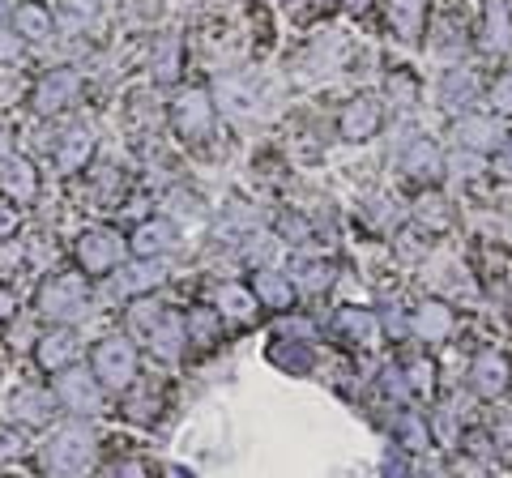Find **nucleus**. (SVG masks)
Here are the masks:
<instances>
[{
	"label": "nucleus",
	"mask_w": 512,
	"mask_h": 478,
	"mask_svg": "<svg viewBox=\"0 0 512 478\" xmlns=\"http://www.w3.org/2000/svg\"><path fill=\"white\" fill-rule=\"evenodd\" d=\"M171 120H175V133H180L184 141H201L205 133H210L214 124V103L205 90H184L180 99L171 103Z\"/></svg>",
	"instance_id": "obj_5"
},
{
	"label": "nucleus",
	"mask_w": 512,
	"mask_h": 478,
	"mask_svg": "<svg viewBox=\"0 0 512 478\" xmlns=\"http://www.w3.org/2000/svg\"><path fill=\"white\" fill-rule=\"evenodd\" d=\"M500 444H504V449H512V410L504 414V423H500Z\"/></svg>",
	"instance_id": "obj_42"
},
{
	"label": "nucleus",
	"mask_w": 512,
	"mask_h": 478,
	"mask_svg": "<svg viewBox=\"0 0 512 478\" xmlns=\"http://www.w3.org/2000/svg\"><path fill=\"white\" fill-rule=\"evenodd\" d=\"M474 90H478V82H474L470 69H448L444 82H440V103L448 111H457V107H466L474 99Z\"/></svg>",
	"instance_id": "obj_24"
},
{
	"label": "nucleus",
	"mask_w": 512,
	"mask_h": 478,
	"mask_svg": "<svg viewBox=\"0 0 512 478\" xmlns=\"http://www.w3.org/2000/svg\"><path fill=\"white\" fill-rule=\"evenodd\" d=\"M158 316H163V308H158V304H146V299H141V304L128 312V321H133L137 333H150V325L158 321Z\"/></svg>",
	"instance_id": "obj_37"
},
{
	"label": "nucleus",
	"mask_w": 512,
	"mask_h": 478,
	"mask_svg": "<svg viewBox=\"0 0 512 478\" xmlns=\"http://www.w3.org/2000/svg\"><path fill=\"white\" fill-rule=\"evenodd\" d=\"M0 188L18 201V205H26V201H35L39 197V175H35V167L26 163V158H5L0 163Z\"/></svg>",
	"instance_id": "obj_9"
},
{
	"label": "nucleus",
	"mask_w": 512,
	"mask_h": 478,
	"mask_svg": "<svg viewBox=\"0 0 512 478\" xmlns=\"http://www.w3.org/2000/svg\"><path fill=\"white\" fill-rule=\"evenodd\" d=\"M367 5H372V0H346V9H355V13H363Z\"/></svg>",
	"instance_id": "obj_45"
},
{
	"label": "nucleus",
	"mask_w": 512,
	"mask_h": 478,
	"mask_svg": "<svg viewBox=\"0 0 512 478\" xmlns=\"http://www.w3.org/2000/svg\"><path fill=\"white\" fill-rule=\"evenodd\" d=\"M26 453V432L18 427H0V461H13Z\"/></svg>",
	"instance_id": "obj_35"
},
{
	"label": "nucleus",
	"mask_w": 512,
	"mask_h": 478,
	"mask_svg": "<svg viewBox=\"0 0 512 478\" xmlns=\"http://www.w3.org/2000/svg\"><path fill=\"white\" fill-rule=\"evenodd\" d=\"M5 158H9V133L0 129V163H5Z\"/></svg>",
	"instance_id": "obj_44"
},
{
	"label": "nucleus",
	"mask_w": 512,
	"mask_h": 478,
	"mask_svg": "<svg viewBox=\"0 0 512 478\" xmlns=\"http://www.w3.org/2000/svg\"><path fill=\"white\" fill-rule=\"evenodd\" d=\"M77 90H82V77H77L73 69H52L35 86V99L30 103H35L39 116H52V111H64L69 103H77Z\"/></svg>",
	"instance_id": "obj_7"
},
{
	"label": "nucleus",
	"mask_w": 512,
	"mask_h": 478,
	"mask_svg": "<svg viewBox=\"0 0 512 478\" xmlns=\"http://www.w3.org/2000/svg\"><path fill=\"white\" fill-rule=\"evenodd\" d=\"M94 18H99V5H94V0H64V9H60V26L69 30V35H82Z\"/></svg>",
	"instance_id": "obj_28"
},
{
	"label": "nucleus",
	"mask_w": 512,
	"mask_h": 478,
	"mask_svg": "<svg viewBox=\"0 0 512 478\" xmlns=\"http://www.w3.org/2000/svg\"><path fill=\"white\" fill-rule=\"evenodd\" d=\"M13 231H18V210H13V205H0V239H9Z\"/></svg>",
	"instance_id": "obj_39"
},
{
	"label": "nucleus",
	"mask_w": 512,
	"mask_h": 478,
	"mask_svg": "<svg viewBox=\"0 0 512 478\" xmlns=\"http://www.w3.org/2000/svg\"><path fill=\"white\" fill-rule=\"evenodd\" d=\"M90 368L94 376H99V385L103 389H133V380H137V350L128 338H103L99 346H94V355H90Z\"/></svg>",
	"instance_id": "obj_3"
},
{
	"label": "nucleus",
	"mask_w": 512,
	"mask_h": 478,
	"mask_svg": "<svg viewBox=\"0 0 512 478\" xmlns=\"http://www.w3.org/2000/svg\"><path fill=\"white\" fill-rule=\"evenodd\" d=\"M338 329H342L355 346H367V342L376 338V316L363 312V308H342V312H338Z\"/></svg>",
	"instance_id": "obj_26"
},
{
	"label": "nucleus",
	"mask_w": 512,
	"mask_h": 478,
	"mask_svg": "<svg viewBox=\"0 0 512 478\" xmlns=\"http://www.w3.org/2000/svg\"><path fill=\"white\" fill-rule=\"evenodd\" d=\"M483 43H487V52H508V43H512V9H508V0H487Z\"/></svg>",
	"instance_id": "obj_19"
},
{
	"label": "nucleus",
	"mask_w": 512,
	"mask_h": 478,
	"mask_svg": "<svg viewBox=\"0 0 512 478\" xmlns=\"http://www.w3.org/2000/svg\"><path fill=\"white\" fill-rule=\"evenodd\" d=\"M77 261H82L86 274H111L120 261V235L107 227H90L77 239Z\"/></svg>",
	"instance_id": "obj_6"
},
{
	"label": "nucleus",
	"mask_w": 512,
	"mask_h": 478,
	"mask_svg": "<svg viewBox=\"0 0 512 478\" xmlns=\"http://www.w3.org/2000/svg\"><path fill=\"white\" fill-rule=\"evenodd\" d=\"M282 333H286V338H312L316 329H312L308 321H286V325H282Z\"/></svg>",
	"instance_id": "obj_40"
},
{
	"label": "nucleus",
	"mask_w": 512,
	"mask_h": 478,
	"mask_svg": "<svg viewBox=\"0 0 512 478\" xmlns=\"http://www.w3.org/2000/svg\"><path fill=\"white\" fill-rule=\"evenodd\" d=\"M252 291H256V299H261L265 308H291V299H295V286H291V278L274 274V269H256Z\"/></svg>",
	"instance_id": "obj_20"
},
{
	"label": "nucleus",
	"mask_w": 512,
	"mask_h": 478,
	"mask_svg": "<svg viewBox=\"0 0 512 478\" xmlns=\"http://www.w3.org/2000/svg\"><path fill=\"white\" fill-rule=\"evenodd\" d=\"M402 372H406V385L414 393H431V363L427 359H410Z\"/></svg>",
	"instance_id": "obj_34"
},
{
	"label": "nucleus",
	"mask_w": 512,
	"mask_h": 478,
	"mask_svg": "<svg viewBox=\"0 0 512 478\" xmlns=\"http://www.w3.org/2000/svg\"><path fill=\"white\" fill-rule=\"evenodd\" d=\"M218 325H222V312H214V308L188 312V338H192V342H201V346H210V342H214Z\"/></svg>",
	"instance_id": "obj_30"
},
{
	"label": "nucleus",
	"mask_w": 512,
	"mask_h": 478,
	"mask_svg": "<svg viewBox=\"0 0 512 478\" xmlns=\"http://www.w3.org/2000/svg\"><path fill=\"white\" fill-rule=\"evenodd\" d=\"M453 137H457V146H466V150H495L500 124H495L491 116H461Z\"/></svg>",
	"instance_id": "obj_14"
},
{
	"label": "nucleus",
	"mask_w": 512,
	"mask_h": 478,
	"mask_svg": "<svg viewBox=\"0 0 512 478\" xmlns=\"http://www.w3.org/2000/svg\"><path fill=\"white\" fill-rule=\"evenodd\" d=\"M56 402L73 414H99L103 393H99V376L82 372V368H64V376H56Z\"/></svg>",
	"instance_id": "obj_4"
},
{
	"label": "nucleus",
	"mask_w": 512,
	"mask_h": 478,
	"mask_svg": "<svg viewBox=\"0 0 512 478\" xmlns=\"http://www.w3.org/2000/svg\"><path fill=\"white\" fill-rule=\"evenodd\" d=\"M175 248V227L167 218H150L141 222V227L133 231V252L137 257H163V252Z\"/></svg>",
	"instance_id": "obj_13"
},
{
	"label": "nucleus",
	"mask_w": 512,
	"mask_h": 478,
	"mask_svg": "<svg viewBox=\"0 0 512 478\" xmlns=\"http://www.w3.org/2000/svg\"><path fill=\"white\" fill-rule=\"evenodd\" d=\"M295 282L303 286V291H325V286L333 282V265H329V261H308V257H299V261H295Z\"/></svg>",
	"instance_id": "obj_29"
},
{
	"label": "nucleus",
	"mask_w": 512,
	"mask_h": 478,
	"mask_svg": "<svg viewBox=\"0 0 512 478\" xmlns=\"http://www.w3.org/2000/svg\"><path fill=\"white\" fill-rule=\"evenodd\" d=\"M384 329H389V333H393V338H406V333H410V325H406V316H402V312H397V308H389V312H384Z\"/></svg>",
	"instance_id": "obj_38"
},
{
	"label": "nucleus",
	"mask_w": 512,
	"mask_h": 478,
	"mask_svg": "<svg viewBox=\"0 0 512 478\" xmlns=\"http://www.w3.org/2000/svg\"><path fill=\"white\" fill-rule=\"evenodd\" d=\"M154 69H158V82H175V77H180V39L175 35H167L163 43H158Z\"/></svg>",
	"instance_id": "obj_31"
},
{
	"label": "nucleus",
	"mask_w": 512,
	"mask_h": 478,
	"mask_svg": "<svg viewBox=\"0 0 512 478\" xmlns=\"http://www.w3.org/2000/svg\"><path fill=\"white\" fill-rule=\"evenodd\" d=\"M423 13H427V0H389V18L406 43L423 35Z\"/></svg>",
	"instance_id": "obj_23"
},
{
	"label": "nucleus",
	"mask_w": 512,
	"mask_h": 478,
	"mask_svg": "<svg viewBox=\"0 0 512 478\" xmlns=\"http://www.w3.org/2000/svg\"><path fill=\"white\" fill-rule=\"evenodd\" d=\"M9 410H13V419L39 427V423L52 419V397H47L43 389H18L13 393V402H9Z\"/></svg>",
	"instance_id": "obj_21"
},
{
	"label": "nucleus",
	"mask_w": 512,
	"mask_h": 478,
	"mask_svg": "<svg viewBox=\"0 0 512 478\" xmlns=\"http://www.w3.org/2000/svg\"><path fill=\"white\" fill-rule=\"evenodd\" d=\"M500 171L512 175V137H508V146H504V154H500Z\"/></svg>",
	"instance_id": "obj_43"
},
{
	"label": "nucleus",
	"mask_w": 512,
	"mask_h": 478,
	"mask_svg": "<svg viewBox=\"0 0 512 478\" xmlns=\"http://www.w3.org/2000/svg\"><path fill=\"white\" fill-rule=\"evenodd\" d=\"M256 304H261V299H256V291H248V286H235V282L218 286V312L231 316V321H252Z\"/></svg>",
	"instance_id": "obj_22"
},
{
	"label": "nucleus",
	"mask_w": 512,
	"mask_h": 478,
	"mask_svg": "<svg viewBox=\"0 0 512 478\" xmlns=\"http://www.w3.org/2000/svg\"><path fill=\"white\" fill-rule=\"evenodd\" d=\"M491 103H495V111H500V116H512V69L491 86Z\"/></svg>",
	"instance_id": "obj_36"
},
{
	"label": "nucleus",
	"mask_w": 512,
	"mask_h": 478,
	"mask_svg": "<svg viewBox=\"0 0 512 478\" xmlns=\"http://www.w3.org/2000/svg\"><path fill=\"white\" fill-rule=\"evenodd\" d=\"M397 163H402V171L414 175V180H436L440 175V150L431 146L427 137H410L406 150L397 154Z\"/></svg>",
	"instance_id": "obj_11"
},
{
	"label": "nucleus",
	"mask_w": 512,
	"mask_h": 478,
	"mask_svg": "<svg viewBox=\"0 0 512 478\" xmlns=\"http://www.w3.org/2000/svg\"><path fill=\"white\" fill-rule=\"evenodd\" d=\"M94 461V436L86 427H60V432L43 444V470L47 474H86Z\"/></svg>",
	"instance_id": "obj_1"
},
{
	"label": "nucleus",
	"mask_w": 512,
	"mask_h": 478,
	"mask_svg": "<svg viewBox=\"0 0 512 478\" xmlns=\"http://www.w3.org/2000/svg\"><path fill=\"white\" fill-rule=\"evenodd\" d=\"M414 329H419L427 342H440V338H448V329H453V312L431 299V304H423L419 316H414Z\"/></svg>",
	"instance_id": "obj_25"
},
{
	"label": "nucleus",
	"mask_w": 512,
	"mask_h": 478,
	"mask_svg": "<svg viewBox=\"0 0 512 478\" xmlns=\"http://www.w3.org/2000/svg\"><path fill=\"white\" fill-rule=\"evenodd\" d=\"M90 154H94L90 129H69L60 137V146H56V167L60 171H82L90 163Z\"/></svg>",
	"instance_id": "obj_18"
},
{
	"label": "nucleus",
	"mask_w": 512,
	"mask_h": 478,
	"mask_svg": "<svg viewBox=\"0 0 512 478\" xmlns=\"http://www.w3.org/2000/svg\"><path fill=\"white\" fill-rule=\"evenodd\" d=\"M13 47H18V43H5V39H0V56H13Z\"/></svg>",
	"instance_id": "obj_46"
},
{
	"label": "nucleus",
	"mask_w": 512,
	"mask_h": 478,
	"mask_svg": "<svg viewBox=\"0 0 512 478\" xmlns=\"http://www.w3.org/2000/svg\"><path fill=\"white\" fill-rule=\"evenodd\" d=\"M397 436H402L406 449H427V423L414 410H406L402 419H397Z\"/></svg>",
	"instance_id": "obj_33"
},
{
	"label": "nucleus",
	"mask_w": 512,
	"mask_h": 478,
	"mask_svg": "<svg viewBox=\"0 0 512 478\" xmlns=\"http://www.w3.org/2000/svg\"><path fill=\"white\" fill-rule=\"evenodd\" d=\"M146 338H150V350L158 359H175V355H180V346H184V338H188V321H184V316H175V312H163L150 325Z\"/></svg>",
	"instance_id": "obj_10"
},
{
	"label": "nucleus",
	"mask_w": 512,
	"mask_h": 478,
	"mask_svg": "<svg viewBox=\"0 0 512 478\" xmlns=\"http://www.w3.org/2000/svg\"><path fill=\"white\" fill-rule=\"evenodd\" d=\"M163 282V265L154 257H141L137 265H128L116 274V295H141V291H154Z\"/></svg>",
	"instance_id": "obj_17"
},
{
	"label": "nucleus",
	"mask_w": 512,
	"mask_h": 478,
	"mask_svg": "<svg viewBox=\"0 0 512 478\" xmlns=\"http://www.w3.org/2000/svg\"><path fill=\"white\" fill-rule=\"evenodd\" d=\"M380 120H384V111L376 99H355L346 111H342V120H338V129L346 141H372L376 129H380Z\"/></svg>",
	"instance_id": "obj_8"
},
{
	"label": "nucleus",
	"mask_w": 512,
	"mask_h": 478,
	"mask_svg": "<svg viewBox=\"0 0 512 478\" xmlns=\"http://www.w3.org/2000/svg\"><path fill=\"white\" fill-rule=\"evenodd\" d=\"M77 350H82V346H77L73 333H69V329H56V333H47V338L39 342L35 359H39L43 372H64V368H69V363L77 359Z\"/></svg>",
	"instance_id": "obj_12"
},
{
	"label": "nucleus",
	"mask_w": 512,
	"mask_h": 478,
	"mask_svg": "<svg viewBox=\"0 0 512 478\" xmlns=\"http://www.w3.org/2000/svg\"><path fill=\"white\" fill-rule=\"evenodd\" d=\"M0 18H5V0H0Z\"/></svg>",
	"instance_id": "obj_47"
},
{
	"label": "nucleus",
	"mask_w": 512,
	"mask_h": 478,
	"mask_svg": "<svg viewBox=\"0 0 512 478\" xmlns=\"http://www.w3.org/2000/svg\"><path fill=\"white\" fill-rule=\"evenodd\" d=\"M414 218H419L427 231H444L448 222H453V210H448V201H444V197H436V193L427 197V193H423L419 201H414Z\"/></svg>",
	"instance_id": "obj_27"
},
{
	"label": "nucleus",
	"mask_w": 512,
	"mask_h": 478,
	"mask_svg": "<svg viewBox=\"0 0 512 478\" xmlns=\"http://www.w3.org/2000/svg\"><path fill=\"white\" fill-rule=\"evenodd\" d=\"M90 308V286L82 274H56L52 282H43L39 291V312L47 321H77Z\"/></svg>",
	"instance_id": "obj_2"
},
{
	"label": "nucleus",
	"mask_w": 512,
	"mask_h": 478,
	"mask_svg": "<svg viewBox=\"0 0 512 478\" xmlns=\"http://www.w3.org/2000/svg\"><path fill=\"white\" fill-rule=\"evenodd\" d=\"M269 359L278 363V368H286V372H295V376H303V372H312V355H308V346H274L269 350Z\"/></svg>",
	"instance_id": "obj_32"
},
{
	"label": "nucleus",
	"mask_w": 512,
	"mask_h": 478,
	"mask_svg": "<svg viewBox=\"0 0 512 478\" xmlns=\"http://www.w3.org/2000/svg\"><path fill=\"white\" fill-rule=\"evenodd\" d=\"M474 389L483 397H500L508 389V363H504V355L483 350V355L474 359Z\"/></svg>",
	"instance_id": "obj_15"
},
{
	"label": "nucleus",
	"mask_w": 512,
	"mask_h": 478,
	"mask_svg": "<svg viewBox=\"0 0 512 478\" xmlns=\"http://www.w3.org/2000/svg\"><path fill=\"white\" fill-rule=\"evenodd\" d=\"M52 9L39 5V0H18V9H13V30H18L22 39H47L52 35Z\"/></svg>",
	"instance_id": "obj_16"
},
{
	"label": "nucleus",
	"mask_w": 512,
	"mask_h": 478,
	"mask_svg": "<svg viewBox=\"0 0 512 478\" xmlns=\"http://www.w3.org/2000/svg\"><path fill=\"white\" fill-rule=\"evenodd\" d=\"M13 308H18V299H13L5 286H0V321H9V312H13Z\"/></svg>",
	"instance_id": "obj_41"
}]
</instances>
